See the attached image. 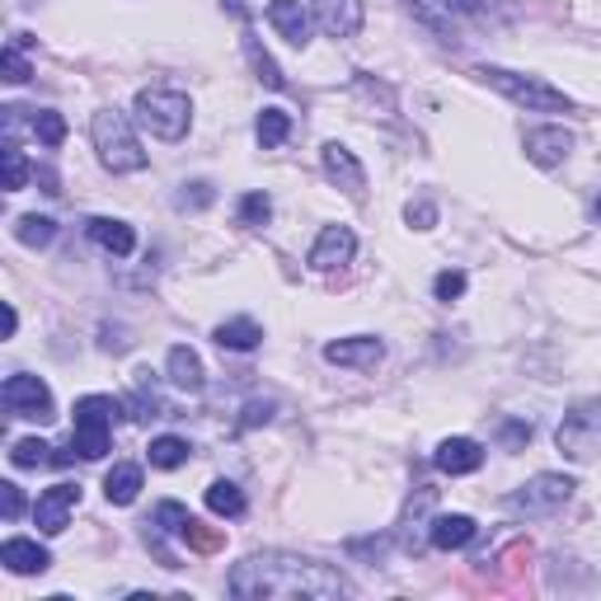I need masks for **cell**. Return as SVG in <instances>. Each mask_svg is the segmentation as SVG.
I'll return each mask as SVG.
<instances>
[{
    "mask_svg": "<svg viewBox=\"0 0 601 601\" xmlns=\"http://www.w3.org/2000/svg\"><path fill=\"white\" fill-rule=\"evenodd\" d=\"M226 592L240 601H338L353 597V583L334 564H319L306 554L264 550L249 554L226 573Z\"/></svg>",
    "mask_w": 601,
    "mask_h": 601,
    "instance_id": "6da1fadb",
    "label": "cell"
},
{
    "mask_svg": "<svg viewBox=\"0 0 601 601\" xmlns=\"http://www.w3.org/2000/svg\"><path fill=\"white\" fill-rule=\"evenodd\" d=\"M90 136H94V151H99V160H104V170H113V174L146 170V151H142V142H136L132 118L123 109H99L94 123H90Z\"/></svg>",
    "mask_w": 601,
    "mask_h": 601,
    "instance_id": "7a4b0ae2",
    "label": "cell"
},
{
    "mask_svg": "<svg viewBox=\"0 0 601 601\" xmlns=\"http://www.w3.org/2000/svg\"><path fill=\"white\" fill-rule=\"evenodd\" d=\"M475 75L485 80L489 90L512 99L517 109H531V113H569L573 109V99L540 75H522V71H508V67H475Z\"/></svg>",
    "mask_w": 601,
    "mask_h": 601,
    "instance_id": "3957f363",
    "label": "cell"
},
{
    "mask_svg": "<svg viewBox=\"0 0 601 601\" xmlns=\"http://www.w3.org/2000/svg\"><path fill=\"white\" fill-rule=\"evenodd\" d=\"M136 123H142L151 136H160V142H179L193 123V104H189V94L151 85V90L136 94Z\"/></svg>",
    "mask_w": 601,
    "mask_h": 601,
    "instance_id": "277c9868",
    "label": "cell"
},
{
    "mask_svg": "<svg viewBox=\"0 0 601 601\" xmlns=\"http://www.w3.org/2000/svg\"><path fill=\"white\" fill-rule=\"evenodd\" d=\"M118 414H123V405H118L113 395H85V399H75V432H71L75 456H85V460L104 456Z\"/></svg>",
    "mask_w": 601,
    "mask_h": 601,
    "instance_id": "5b68a950",
    "label": "cell"
},
{
    "mask_svg": "<svg viewBox=\"0 0 601 601\" xmlns=\"http://www.w3.org/2000/svg\"><path fill=\"white\" fill-rule=\"evenodd\" d=\"M554 447L569 460H597L601 456V399H578L554 428Z\"/></svg>",
    "mask_w": 601,
    "mask_h": 601,
    "instance_id": "8992f818",
    "label": "cell"
},
{
    "mask_svg": "<svg viewBox=\"0 0 601 601\" xmlns=\"http://www.w3.org/2000/svg\"><path fill=\"white\" fill-rule=\"evenodd\" d=\"M573 498V479L569 475H536V479H527L522 489H512L508 498H503V508L512 512V517H550V512H559Z\"/></svg>",
    "mask_w": 601,
    "mask_h": 601,
    "instance_id": "52a82bcc",
    "label": "cell"
},
{
    "mask_svg": "<svg viewBox=\"0 0 601 601\" xmlns=\"http://www.w3.org/2000/svg\"><path fill=\"white\" fill-rule=\"evenodd\" d=\"M0 399H6L10 418H33V424H52L57 418V405H52V390L43 376H29V371H14L6 380V390H0Z\"/></svg>",
    "mask_w": 601,
    "mask_h": 601,
    "instance_id": "ba28073f",
    "label": "cell"
},
{
    "mask_svg": "<svg viewBox=\"0 0 601 601\" xmlns=\"http://www.w3.org/2000/svg\"><path fill=\"white\" fill-rule=\"evenodd\" d=\"M80 503V485H52L43 498L33 503V522L43 536H62L71 527V508Z\"/></svg>",
    "mask_w": 601,
    "mask_h": 601,
    "instance_id": "9c48e42d",
    "label": "cell"
},
{
    "mask_svg": "<svg viewBox=\"0 0 601 601\" xmlns=\"http://www.w3.org/2000/svg\"><path fill=\"white\" fill-rule=\"evenodd\" d=\"M386 357V344L371 334H357V338H334L325 344V363L334 367H357V371H376V363Z\"/></svg>",
    "mask_w": 601,
    "mask_h": 601,
    "instance_id": "30bf717a",
    "label": "cell"
},
{
    "mask_svg": "<svg viewBox=\"0 0 601 601\" xmlns=\"http://www.w3.org/2000/svg\"><path fill=\"white\" fill-rule=\"evenodd\" d=\"M353 254H357V235H353L348 226H325L306 258H310L315 273H334V268H344Z\"/></svg>",
    "mask_w": 601,
    "mask_h": 601,
    "instance_id": "8fae6325",
    "label": "cell"
},
{
    "mask_svg": "<svg viewBox=\"0 0 601 601\" xmlns=\"http://www.w3.org/2000/svg\"><path fill=\"white\" fill-rule=\"evenodd\" d=\"M319 165H325V174H329L348 197H363V193H367V170L357 165V155H353L348 146L325 142V151H319Z\"/></svg>",
    "mask_w": 601,
    "mask_h": 601,
    "instance_id": "7c38bea8",
    "label": "cell"
},
{
    "mask_svg": "<svg viewBox=\"0 0 601 601\" xmlns=\"http://www.w3.org/2000/svg\"><path fill=\"white\" fill-rule=\"evenodd\" d=\"M418 24H424L437 43H460V24H456V10H451V0H399Z\"/></svg>",
    "mask_w": 601,
    "mask_h": 601,
    "instance_id": "4fadbf2b",
    "label": "cell"
},
{
    "mask_svg": "<svg viewBox=\"0 0 601 601\" xmlns=\"http://www.w3.org/2000/svg\"><path fill=\"white\" fill-rule=\"evenodd\" d=\"M522 146H527V160H531V165L554 170V165H564V160H569V151H573V132H564V128H531Z\"/></svg>",
    "mask_w": 601,
    "mask_h": 601,
    "instance_id": "5bb4252c",
    "label": "cell"
},
{
    "mask_svg": "<svg viewBox=\"0 0 601 601\" xmlns=\"http://www.w3.org/2000/svg\"><path fill=\"white\" fill-rule=\"evenodd\" d=\"M310 14L329 38H353L363 29V0H310Z\"/></svg>",
    "mask_w": 601,
    "mask_h": 601,
    "instance_id": "9a60e30c",
    "label": "cell"
},
{
    "mask_svg": "<svg viewBox=\"0 0 601 601\" xmlns=\"http://www.w3.org/2000/svg\"><path fill=\"white\" fill-rule=\"evenodd\" d=\"M432 466L442 475H475L485 466V447H479L475 437H447V442L432 451Z\"/></svg>",
    "mask_w": 601,
    "mask_h": 601,
    "instance_id": "2e32d148",
    "label": "cell"
},
{
    "mask_svg": "<svg viewBox=\"0 0 601 601\" xmlns=\"http://www.w3.org/2000/svg\"><path fill=\"white\" fill-rule=\"evenodd\" d=\"M475 517H466V512H442V517H432V527H428V546L432 550H466L470 540H475Z\"/></svg>",
    "mask_w": 601,
    "mask_h": 601,
    "instance_id": "e0dca14e",
    "label": "cell"
},
{
    "mask_svg": "<svg viewBox=\"0 0 601 601\" xmlns=\"http://www.w3.org/2000/svg\"><path fill=\"white\" fill-rule=\"evenodd\" d=\"M0 564H6L10 573H48V569H52V554L38 546V540L10 536L6 546H0Z\"/></svg>",
    "mask_w": 601,
    "mask_h": 601,
    "instance_id": "ac0fdd59",
    "label": "cell"
},
{
    "mask_svg": "<svg viewBox=\"0 0 601 601\" xmlns=\"http://www.w3.org/2000/svg\"><path fill=\"white\" fill-rule=\"evenodd\" d=\"M268 24L283 33L292 48L310 43V14L300 10V0H268Z\"/></svg>",
    "mask_w": 601,
    "mask_h": 601,
    "instance_id": "d6986e66",
    "label": "cell"
},
{
    "mask_svg": "<svg viewBox=\"0 0 601 601\" xmlns=\"http://www.w3.org/2000/svg\"><path fill=\"white\" fill-rule=\"evenodd\" d=\"M85 235L113 258H128L136 249V231L128 222H113V216H94V222H85Z\"/></svg>",
    "mask_w": 601,
    "mask_h": 601,
    "instance_id": "ffe728a7",
    "label": "cell"
},
{
    "mask_svg": "<svg viewBox=\"0 0 601 601\" xmlns=\"http://www.w3.org/2000/svg\"><path fill=\"white\" fill-rule=\"evenodd\" d=\"M165 371H170V386L174 390H189V395H197L203 390V357H197L189 344H179V348H170V363H165Z\"/></svg>",
    "mask_w": 601,
    "mask_h": 601,
    "instance_id": "44dd1931",
    "label": "cell"
},
{
    "mask_svg": "<svg viewBox=\"0 0 601 601\" xmlns=\"http://www.w3.org/2000/svg\"><path fill=\"white\" fill-rule=\"evenodd\" d=\"M216 344H222L226 353H254L258 344H264V329H258L249 315H240V319H226V325H216Z\"/></svg>",
    "mask_w": 601,
    "mask_h": 601,
    "instance_id": "7402d4cb",
    "label": "cell"
},
{
    "mask_svg": "<svg viewBox=\"0 0 601 601\" xmlns=\"http://www.w3.org/2000/svg\"><path fill=\"white\" fill-rule=\"evenodd\" d=\"M104 493H109V503H113V508L136 503V493H142V466H132V460L113 466L109 479H104Z\"/></svg>",
    "mask_w": 601,
    "mask_h": 601,
    "instance_id": "603a6c76",
    "label": "cell"
},
{
    "mask_svg": "<svg viewBox=\"0 0 601 601\" xmlns=\"http://www.w3.org/2000/svg\"><path fill=\"white\" fill-rule=\"evenodd\" d=\"M10 466H14V470H43V466H62V451L48 447V442H38V437H24V442H14V451H10Z\"/></svg>",
    "mask_w": 601,
    "mask_h": 601,
    "instance_id": "cb8c5ba5",
    "label": "cell"
},
{
    "mask_svg": "<svg viewBox=\"0 0 601 601\" xmlns=\"http://www.w3.org/2000/svg\"><path fill=\"white\" fill-rule=\"evenodd\" d=\"M451 10L479 19V24H508V19L517 14L512 0H451Z\"/></svg>",
    "mask_w": 601,
    "mask_h": 601,
    "instance_id": "d4e9b609",
    "label": "cell"
},
{
    "mask_svg": "<svg viewBox=\"0 0 601 601\" xmlns=\"http://www.w3.org/2000/svg\"><path fill=\"white\" fill-rule=\"evenodd\" d=\"M254 136H258V146H264V151L283 146L287 136H292V113H283V109H264V113H258V123H254Z\"/></svg>",
    "mask_w": 601,
    "mask_h": 601,
    "instance_id": "484cf974",
    "label": "cell"
},
{
    "mask_svg": "<svg viewBox=\"0 0 601 601\" xmlns=\"http://www.w3.org/2000/svg\"><path fill=\"white\" fill-rule=\"evenodd\" d=\"M14 240H19V245H29V249H43V245H52V240H57V222H52V216H19V222H14Z\"/></svg>",
    "mask_w": 601,
    "mask_h": 601,
    "instance_id": "4316f807",
    "label": "cell"
},
{
    "mask_svg": "<svg viewBox=\"0 0 601 601\" xmlns=\"http://www.w3.org/2000/svg\"><path fill=\"white\" fill-rule=\"evenodd\" d=\"M207 508L216 517H245V493L231 479H216V485H207Z\"/></svg>",
    "mask_w": 601,
    "mask_h": 601,
    "instance_id": "83f0119b",
    "label": "cell"
},
{
    "mask_svg": "<svg viewBox=\"0 0 601 601\" xmlns=\"http://www.w3.org/2000/svg\"><path fill=\"white\" fill-rule=\"evenodd\" d=\"M189 442H184V437H155V442H151V466L155 470H179V466H189Z\"/></svg>",
    "mask_w": 601,
    "mask_h": 601,
    "instance_id": "f1b7e54d",
    "label": "cell"
},
{
    "mask_svg": "<svg viewBox=\"0 0 601 601\" xmlns=\"http://www.w3.org/2000/svg\"><path fill=\"white\" fill-rule=\"evenodd\" d=\"M245 52H249V67L258 71V80H264L268 90H287V75L277 71V62H273L264 48H258V38H254V33H245Z\"/></svg>",
    "mask_w": 601,
    "mask_h": 601,
    "instance_id": "f546056e",
    "label": "cell"
},
{
    "mask_svg": "<svg viewBox=\"0 0 601 601\" xmlns=\"http://www.w3.org/2000/svg\"><path fill=\"white\" fill-rule=\"evenodd\" d=\"M151 522H155L160 531H165V536H179V540H184V531L193 527V512H189L184 503H174V498H165V503L155 508Z\"/></svg>",
    "mask_w": 601,
    "mask_h": 601,
    "instance_id": "4dcf8cb0",
    "label": "cell"
},
{
    "mask_svg": "<svg viewBox=\"0 0 601 601\" xmlns=\"http://www.w3.org/2000/svg\"><path fill=\"white\" fill-rule=\"evenodd\" d=\"M29 132H33L43 146H62V142H67V118L52 113V109H43V113L29 118Z\"/></svg>",
    "mask_w": 601,
    "mask_h": 601,
    "instance_id": "1f68e13d",
    "label": "cell"
},
{
    "mask_svg": "<svg viewBox=\"0 0 601 601\" xmlns=\"http://www.w3.org/2000/svg\"><path fill=\"white\" fill-rule=\"evenodd\" d=\"M0 160H6V193H19V189H29V160L24 151H19L14 142H6V151H0Z\"/></svg>",
    "mask_w": 601,
    "mask_h": 601,
    "instance_id": "d6a6232c",
    "label": "cell"
},
{
    "mask_svg": "<svg viewBox=\"0 0 601 601\" xmlns=\"http://www.w3.org/2000/svg\"><path fill=\"white\" fill-rule=\"evenodd\" d=\"M273 216V197L268 193H245L240 197V226H268Z\"/></svg>",
    "mask_w": 601,
    "mask_h": 601,
    "instance_id": "836d02e7",
    "label": "cell"
},
{
    "mask_svg": "<svg viewBox=\"0 0 601 601\" xmlns=\"http://www.w3.org/2000/svg\"><path fill=\"white\" fill-rule=\"evenodd\" d=\"M184 546H189V550H197V554H216V550L226 546V536H222V531H207V527L193 517V527L184 531Z\"/></svg>",
    "mask_w": 601,
    "mask_h": 601,
    "instance_id": "e575fe53",
    "label": "cell"
},
{
    "mask_svg": "<svg viewBox=\"0 0 601 601\" xmlns=\"http://www.w3.org/2000/svg\"><path fill=\"white\" fill-rule=\"evenodd\" d=\"M432 296H437V300H447V306H451V300H460V296H466V273H460V268H447V273H437V283H432Z\"/></svg>",
    "mask_w": 601,
    "mask_h": 601,
    "instance_id": "d590c367",
    "label": "cell"
},
{
    "mask_svg": "<svg viewBox=\"0 0 601 601\" xmlns=\"http://www.w3.org/2000/svg\"><path fill=\"white\" fill-rule=\"evenodd\" d=\"M212 197H216V193H212L207 179H193V184H184V193H179L174 203L184 207V212H189V207H193V212H203V207H212Z\"/></svg>",
    "mask_w": 601,
    "mask_h": 601,
    "instance_id": "8d00e7d4",
    "label": "cell"
},
{
    "mask_svg": "<svg viewBox=\"0 0 601 601\" xmlns=\"http://www.w3.org/2000/svg\"><path fill=\"white\" fill-rule=\"evenodd\" d=\"M29 75H33V67L24 62V43H14V38H10V48H6V80H10V85H24Z\"/></svg>",
    "mask_w": 601,
    "mask_h": 601,
    "instance_id": "74e56055",
    "label": "cell"
},
{
    "mask_svg": "<svg viewBox=\"0 0 601 601\" xmlns=\"http://www.w3.org/2000/svg\"><path fill=\"white\" fill-rule=\"evenodd\" d=\"M405 222H409L414 231H432V226H437V207H432V203H409V207H405Z\"/></svg>",
    "mask_w": 601,
    "mask_h": 601,
    "instance_id": "f35d334b",
    "label": "cell"
},
{
    "mask_svg": "<svg viewBox=\"0 0 601 601\" xmlns=\"http://www.w3.org/2000/svg\"><path fill=\"white\" fill-rule=\"evenodd\" d=\"M0 512H6V522H19V512H24V493H19V485H0Z\"/></svg>",
    "mask_w": 601,
    "mask_h": 601,
    "instance_id": "ab89813d",
    "label": "cell"
},
{
    "mask_svg": "<svg viewBox=\"0 0 601 601\" xmlns=\"http://www.w3.org/2000/svg\"><path fill=\"white\" fill-rule=\"evenodd\" d=\"M273 399H254V405H245V418H240V428H258V424H268L273 418Z\"/></svg>",
    "mask_w": 601,
    "mask_h": 601,
    "instance_id": "60d3db41",
    "label": "cell"
},
{
    "mask_svg": "<svg viewBox=\"0 0 601 601\" xmlns=\"http://www.w3.org/2000/svg\"><path fill=\"white\" fill-rule=\"evenodd\" d=\"M503 447H527L531 442V424H503Z\"/></svg>",
    "mask_w": 601,
    "mask_h": 601,
    "instance_id": "b9f144b4",
    "label": "cell"
},
{
    "mask_svg": "<svg viewBox=\"0 0 601 601\" xmlns=\"http://www.w3.org/2000/svg\"><path fill=\"white\" fill-rule=\"evenodd\" d=\"M14 329H19V315H14V306L6 300V338H14Z\"/></svg>",
    "mask_w": 601,
    "mask_h": 601,
    "instance_id": "7bdbcfd3",
    "label": "cell"
},
{
    "mask_svg": "<svg viewBox=\"0 0 601 601\" xmlns=\"http://www.w3.org/2000/svg\"><path fill=\"white\" fill-rule=\"evenodd\" d=\"M597 222H601V197H597Z\"/></svg>",
    "mask_w": 601,
    "mask_h": 601,
    "instance_id": "ee69618b",
    "label": "cell"
}]
</instances>
